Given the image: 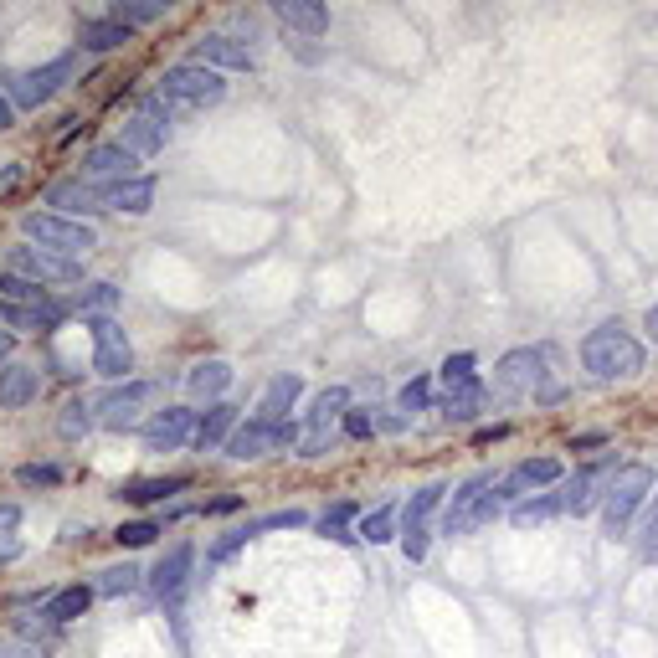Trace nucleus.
Returning <instances> with one entry per match:
<instances>
[{
  "instance_id": "nucleus-1",
  "label": "nucleus",
  "mask_w": 658,
  "mask_h": 658,
  "mask_svg": "<svg viewBox=\"0 0 658 658\" xmlns=\"http://www.w3.org/2000/svg\"><path fill=\"white\" fill-rule=\"evenodd\" d=\"M581 360H587V371H592L597 381H628V376L643 371V345H638L617 319H607V324H597L592 335H587Z\"/></svg>"
},
{
  "instance_id": "nucleus-2",
  "label": "nucleus",
  "mask_w": 658,
  "mask_h": 658,
  "mask_svg": "<svg viewBox=\"0 0 658 658\" xmlns=\"http://www.w3.org/2000/svg\"><path fill=\"white\" fill-rule=\"evenodd\" d=\"M21 232L31 247H47L57 258H88L98 247V232L88 222H72V216H57V211H26L21 216Z\"/></svg>"
},
{
  "instance_id": "nucleus-3",
  "label": "nucleus",
  "mask_w": 658,
  "mask_h": 658,
  "mask_svg": "<svg viewBox=\"0 0 658 658\" xmlns=\"http://www.w3.org/2000/svg\"><path fill=\"white\" fill-rule=\"evenodd\" d=\"M648 489H653V468H643V463H623L607 479V494H602V530L617 540L628 530V520L638 515V504L648 499Z\"/></svg>"
},
{
  "instance_id": "nucleus-4",
  "label": "nucleus",
  "mask_w": 658,
  "mask_h": 658,
  "mask_svg": "<svg viewBox=\"0 0 658 658\" xmlns=\"http://www.w3.org/2000/svg\"><path fill=\"white\" fill-rule=\"evenodd\" d=\"M160 98L170 108H216L227 98V83H222V72H211L201 62H175L160 78Z\"/></svg>"
},
{
  "instance_id": "nucleus-5",
  "label": "nucleus",
  "mask_w": 658,
  "mask_h": 658,
  "mask_svg": "<svg viewBox=\"0 0 658 658\" xmlns=\"http://www.w3.org/2000/svg\"><path fill=\"white\" fill-rule=\"evenodd\" d=\"M499 509L504 499L494 494V479H468L453 504H448V515H443V535H468V530H479L489 520H499Z\"/></svg>"
},
{
  "instance_id": "nucleus-6",
  "label": "nucleus",
  "mask_w": 658,
  "mask_h": 658,
  "mask_svg": "<svg viewBox=\"0 0 658 658\" xmlns=\"http://www.w3.org/2000/svg\"><path fill=\"white\" fill-rule=\"evenodd\" d=\"M545 376H551V350H545V345H520V350H509V355L494 365V381H499V391H509V396L545 391Z\"/></svg>"
},
{
  "instance_id": "nucleus-7",
  "label": "nucleus",
  "mask_w": 658,
  "mask_h": 658,
  "mask_svg": "<svg viewBox=\"0 0 658 658\" xmlns=\"http://www.w3.org/2000/svg\"><path fill=\"white\" fill-rule=\"evenodd\" d=\"M6 273H21V278H31V283H78V278H83V263H78V258H57V252H47V247L21 242V247L6 252Z\"/></svg>"
},
{
  "instance_id": "nucleus-8",
  "label": "nucleus",
  "mask_w": 658,
  "mask_h": 658,
  "mask_svg": "<svg viewBox=\"0 0 658 658\" xmlns=\"http://www.w3.org/2000/svg\"><path fill=\"white\" fill-rule=\"evenodd\" d=\"M72 72H78V57L72 52H62V57H52L47 67H31V72H16V78H6L11 83V103L16 108H36V103H47Z\"/></svg>"
},
{
  "instance_id": "nucleus-9",
  "label": "nucleus",
  "mask_w": 658,
  "mask_h": 658,
  "mask_svg": "<svg viewBox=\"0 0 658 658\" xmlns=\"http://www.w3.org/2000/svg\"><path fill=\"white\" fill-rule=\"evenodd\" d=\"M299 427L294 422H263V417H247L232 437H227V453L232 458H263V453H278V448H294Z\"/></svg>"
},
{
  "instance_id": "nucleus-10",
  "label": "nucleus",
  "mask_w": 658,
  "mask_h": 658,
  "mask_svg": "<svg viewBox=\"0 0 658 658\" xmlns=\"http://www.w3.org/2000/svg\"><path fill=\"white\" fill-rule=\"evenodd\" d=\"M155 396H160L155 381H124V386H114V391L98 401V422H103L108 432H124V427L139 422V412L150 407Z\"/></svg>"
},
{
  "instance_id": "nucleus-11",
  "label": "nucleus",
  "mask_w": 658,
  "mask_h": 658,
  "mask_svg": "<svg viewBox=\"0 0 658 658\" xmlns=\"http://www.w3.org/2000/svg\"><path fill=\"white\" fill-rule=\"evenodd\" d=\"M93 371L108 381H124L134 371V350L114 319H93Z\"/></svg>"
},
{
  "instance_id": "nucleus-12",
  "label": "nucleus",
  "mask_w": 658,
  "mask_h": 658,
  "mask_svg": "<svg viewBox=\"0 0 658 658\" xmlns=\"http://www.w3.org/2000/svg\"><path fill=\"white\" fill-rule=\"evenodd\" d=\"M196 422L201 417L191 407H165L144 422V443H150V453H175V448L196 443Z\"/></svg>"
},
{
  "instance_id": "nucleus-13",
  "label": "nucleus",
  "mask_w": 658,
  "mask_h": 658,
  "mask_svg": "<svg viewBox=\"0 0 658 658\" xmlns=\"http://www.w3.org/2000/svg\"><path fill=\"white\" fill-rule=\"evenodd\" d=\"M551 484H561V458H525L494 484V494L499 499H525V494L551 489Z\"/></svg>"
},
{
  "instance_id": "nucleus-14",
  "label": "nucleus",
  "mask_w": 658,
  "mask_h": 658,
  "mask_svg": "<svg viewBox=\"0 0 658 658\" xmlns=\"http://www.w3.org/2000/svg\"><path fill=\"white\" fill-rule=\"evenodd\" d=\"M134 170H139V155L124 150L119 139H114V144H93L88 160H83V175H88V180H103V186H114V180H134Z\"/></svg>"
},
{
  "instance_id": "nucleus-15",
  "label": "nucleus",
  "mask_w": 658,
  "mask_h": 658,
  "mask_svg": "<svg viewBox=\"0 0 658 658\" xmlns=\"http://www.w3.org/2000/svg\"><path fill=\"white\" fill-rule=\"evenodd\" d=\"M47 206H57V216L83 222V216L103 211V196H98V186H88V180H57V186H47Z\"/></svg>"
},
{
  "instance_id": "nucleus-16",
  "label": "nucleus",
  "mask_w": 658,
  "mask_h": 658,
  "mask_svg": "<svg viewBox=\"0 0 658 658\" xmlns=\"http://www.w3.org/2000/svg\"><path fill=\"white\" fill-rule=\"evenodd\" d=\"M191 561H196V551H191V545H170V551L160 556V566L150 571V587H155V597H160V602H175L180 592H186Z\"/></svg>"
},
{
  "instance_id": "nucleus-17",
  "label": "nucleus",
  "mask_w": 658,
  "mask_h": 658,
  "mask_svg": "<svg viewBox=\"0 0 658 658\" xmlns=\"http://www.w3.org/2000/svg\"><path fill=\"white\" fill-rule=\"evenodd\" d=\"M196 62L211 67V72H247L252 67V47H242L237 36H201L196 42Z\"/></svg>"
},
{
  "instance_id": "nucleus-18",
  "label": "nucleus",
  "mask_w": 658,
  "mask_h": 658,
  "mask_svg": "<svg viewBox=\"0 0 658 658\" xmlns=\"http://www.w3.org/2000/svg\"><path fill=\"white\" fill-rule=\"evenodd\" d=\"M98 196H103V211H129V216H139V211H150V201H155V180H150V175L114 180V186H98Z\"/></svg>"
},
{
  "instance_id": "nucleus-19",
  "label": "nucleus",
  "mask_w": 658,
  "mask_h": 658,
  "mask_svg": "<svg viewBox=\"0 0 658 658\" xmlns=\"http://www.w3.org/2000/svg\"><path fill=\"white\" fill-rule=\"evenodd\" d=\"M299 396H304V376H273L252 417H263V422H288V412H294Z\"/></svg>"
},
{
  "instance_id": "nucleus-20",
  "label": "nucleus",
  "mask_w": 658,
  "mask_h": 658,
  "mask_svg": "<svg viewBox=\"0 0 658 658\" xmlns=\"http://www.w3.org/2000/svg\"><path fill=\"white\" fill-rule=\"evenodd\" d=\"M607 468H612V458H607V463H597V468H581L576 479H566V484H556V489H561V499H566V509L587 515L592 499H597V489L607 494Z\"/></svg>"
},
{
  "instance_id": "nucleus-21",
  "label": "nucleus",
  "mask_w": 658,
  "mask_h": 658,
  "mask_svg": "<svg viewBox=\"0 0 658 658\" xmlns=\"http://www.w3.org/2000/svg\"><path fill=\"white\" fill-rule=\"evenodd\" d=\"M165 134H170V124H160V119H150V114H134V119H124L119 144L144 160V155H160V150H165Z\"/></svg>"
},
{
  "instance_id": "nucleus-22",
  "label": "nucleus",
  "mask_w": 658,
  "mask_h": 658,
  "mask_svg": "<svg viewBox=\"0 0 658 658\" xmlns=\"http://www.w3.org/2000/svg\"><path fill=\"white\" fill-rule=\"evenodd\" d=\"M0 299H6V304H26V309H47V314H67L42 283H31L21 273H0Z\"/></svg>"
},
{
  "instance_id": "nucleus-23",
  "label": "nucleus",
  "mask_w": 658,
  "mask_h": 658,
  "mask_svg": "<svg viewBox=\"0 0 658 658\" xmlns=\"http://www.w3.org/2000/svg\"><path fill=\"white\" fill-rule=\"evenodd\" d=\"M278 21L283 26H294L304 36H324L329 31V6H319V0H278Z\"/></svg>"
},
{
  "instance_id": "nucleus-24",
  "label": "nucleus",
  "mask_w": 658,
  "mask_h": 658,
  "mask_svg": "<svg viewBox=\"0 0 658 658\" xmlns=\"http://www.w3.org/2000/svg\"><path fill=\"white\" fill-rule=\"evenodd\" d=\"M237 432V407H227V401H211V407L201 412L196 422V448H216V443H227V437Z\"/></svg>"
},
{
  "instance_id": "nucleus-25",
  "label": "nucleus",
  "mask_w": 658,
  "mask_h": 658,
  "mask_svg": "<svg viewBox=\"0 0 658 658\" xmlns=\"http://www.w3.org/2000/svg\"><path fill=\"white\" fill-rule=\"evenodd\" d=\"M484 407V381H463V386H448L443 401H437V412H443L448 422H473Z\"/></svg>"
},
{
  "instance_id": "nucleus-26",
  "label": "nucleus",
  "mask_w": 658,
  "mask_h": 658,
  "mask_svg": "<svg viewBox=\"0 0 658 658\" xmlns=\"http://www.w3.org/2000/svg\"><path fill=\"white\" fill-rule=\"evenodd\" d=\"M186 386H191L196 401H216V396L232 386V365H227V360H201V365H191Z\"/></svg>"
},
{
  "instance_id": "nucleus-27",
  "label": "nucleus",
  "mask_w": 658,
  "mask_h": 658,
  "mask_svg": "<svg viewBox=\"0 0 658 658\" xmlns=\"http://www.w3.org/2000/svg\"><path fill=\"white\" fill-rule=\"evenodd\" d=\"M36 386H42V381H36V371H31V365H6V371H0V407H26V401L36 396Z\"/></svg>"
},
{
  "instance_id": "nucleus-28",
  "label": "nucleus",
  "mask_w": 658,
  "mask_h": 658,
  "mask_svg": "<svg viewBox=\"0 0 658 658\" xmlns=\"http://www.w3.org/2000/svg\"><path fill=\"white\" fill-rule=\"evenodd\" d=\"M129 36H134V31H129L124 21H114V16H103V21L88 16V21H83V47H88V52H114V47L129 42Z\"/></svg>"
},
{
  "instance_id": "nucleus-29",
  "label": "nucleus",
  "mask_w": 658,
  "mask_h": 658,
  "mask_svg": "<svg viewBox=\"0 0 658 658\" xmlns=\"http://www.w3.org/2000/svg\"><path fill=\"white\" fill-rule=\"evenodd\" d=\"M88 602H93V592H88V587H62V592H52V597H47L42 617L62 628V623H72V617H83V612H88Z\"/></svg>"
},
{
  "instance_id": "nucleus-30",
  "label": "nucleus",
  "mask_w": 658,
  "mask_h": 658,
  "mask_svg": "<svg viewBox=\"0 0 658 658\" xmlns=\"http://www.w3.org/2000/svg\"><path fill=\"white\" fill-rule=\"evenodd\" d=\"M180 489H191L186 473H175V479H134V484L119 489V499H129V504H155V499H170V494H180Z\"/></svg>"
},
{
  "instance_id": "nucleus-31",
  "label": "nucleus",
  "mask_w": 658,
  "mask_h": 658,
  "mask_svg": "<svg viewBox=\"0 0 658 658\" xmlns=\"http://www.w3.org/2000/svg\"><path fill=\"white\" fill-rule=\"evenodd\" d=\"M62 314H47V309H26V304H6L0 299V324L6 329H36V335H47V329H57Z\"/></svg>"
},
{
  "instance_id": "nucleus-32",
  "label": "nucleus",
  "mask_w": 658,
  "mask_h": 658,
  "mask_svg": "<svg viewBox=\"0 0 658 658\" xmlns=\"http://www.w3.org/2000/svg\"><path fill=\"white\" fill-rule=\"evenodd\" d=\"M345 412H350V391H345V386H329V391H319V396H314V407H309V427H314V432H324L329 422L345 417Z\"/></svg>"
},
{
  "instance_id": "nucleus-33",
  "label": "nucleus",
  "mask_w": 658,
  "mask_h": 658,
  "mask_svg": "<svg viewBox=\"0 0 658 658\" xmlns=\"http://www.w3.org/2000/svg\"><path fill=\"white\" fill-rule=\"evenodd\" d=\"M319 535H324V540H340V545L360 540V535H355V504H350V499L329 504V509H324V520H319Z\"/></svg>"
},
{
  "instance_id": "nucleus-34",
  "label": "nucleus",
  "mask_w": 658,
  "mask_h": 658,
  "mask_svg": "<svg viewBox=\"0 0 658 658\" xmlns=\"http://www.w3.org/2000/svg\"><path fill=\"white\" fill-rule=\"evenodd\" d=\"M165 11H170L165 0H114V6H108V16L124 21L129 31H134V26H144V21H160Z\"/></svg>"
},
{
  "instance_id": "nucleus-35",
  "label": "nucleus",
  "mask_w": 658,
  "mask_h": 658,
  "mask_svg": "<svg viewBox=\"0 0 658 658\" xmlns=\"http://www.w3.org/2000/svg\"><path fill=\"white\" fill-rule=\"evenodd\" d=\"M443 484H427V489H417L412 499H407V509H401V530H417V525H427V515L437 504H443Z\"/></svg>"
},
{
  "instance_id": "nucleus-36",
  "label": "nucleus",
  "mask_w": 658,
  "mask_h": 658,
  "mask_svg": "<svg viewBox=\"0 0 658 658\" xmlns=\"http://www.w3.org/2000/svg\"><path fill=\"white\" fill-rule=\"evenodd\" d=\"M57 432L62 437H88L93 432V401L88 396H72L67 407H62V417H57Z\"/></svg>"
},
{
  "instance_id": "nucleus-37",
  "label": "nucleus",
  "mask_w": 658,
  "mask_h": 658,
  "mask_svg": "<svg viewBox=\"0 0 658 658\" xmlns=\"http://www.w3.org/2000/svg\"><path fill=\"white\" fill-rule=\"evenodd\" d=\"M355 535H360V540H371V545H386V540L396 535V504H376L371 515L360 520Z\"/></svg>"
},
{
  "instance_id": "nucleus-38",
  "label": "nucleus",
  "mask_w": 658,
  "mask_h": 658,
  "mask_svg": "<svg viewBox=\"0 0 658 658\" xmlns=\"http://www.w3.org/2000/svg\"><path fill=\"white\" fill-rule=\"evenodd\" d=\"M561 509H566V499H561V489H551V494H540V499L515 504V525H540V520L561 515Z\"/></svg>"
},
{
  "instance_id": "nucleus-39",
  "label": "nucleus",
  "mask_w": 658,
  "mask_h": 658,
  "mask_svg": "<svg viewBox=\"0 0 658 658\" xmlns=\"http://www.w3.org/2000/svg\"><path fill=\"white\" fill-rule=\"evenodd\" d=\"M78 309H83V314H98V319H108V309H119V288H114V283H93L88 294L78 299Z\"/></svg>"
},
{
  "instance_id": "nucleus-40",
  "label": "nucleus",
  "mask_w": 658,
  "mask_h": 658,
  "mask_svg": "<svg viewBox=\"0 0 658 658\" xmlns=\"http://www.w3.org/2000/svg\"><path fill=\"white\" fill-rule=\"evenodd\" d=\"M134 587H139V571H134L129 561H124V566H108V571L98 576V592H103V597H119V592H134Z\"/></svg>"
},
{
  "instance_id": "nucleus-41",
  "label": "nucleus",
  "mask_w": 658,
  "mask_h": 658,
  "mask_svg": "<svg viewBox=\"0 0 658 658\" xmlns=\"http://www.w3.org/2000/svg\"><path fill=\"white\" fill-rule=\"evenodd\" d=\"M473 365H479V360H473L468 350L448 355V360H443V371H437V376H443V391H448V386H463V381H479V376H473Z\"/></svg>"
},
{
  "instance_id": "nucleus-42",
  "label": "nucleus",
  "mask_w": 658,
  "mask_h": 658,
  "mask_svg": "<svg viewBox=\"0 0 658 658\" xmlns=\"http://www.w3.org/2000/svg\"><path fill=\"white\" fill-rule=\"evenodd\" d=\"M396 401H401V412H427V407H432V381H427V376H412L407 386H401Z\"/></svg>"
},
{
  "instance_id": "nucleus-43",
  "label": "nucleus",
  "mask_w": 658,
  "mask_h": 658,
  "mask_svg": "<svg viewBox=\"0 0 658 658\" xmlns=\"http://www.w3.org/2000/svg\"><path fill=\"white\" fill-rule=\"evenodd\" d=\"M155 535H160L155 520H134V525H119V530H114V540L124 545V551H139V545H150Z\"/></svg>"
},
{
  "instance_id": "nucleus-44",
  "label": "nucleus",
  "mask_w": 658,
  "mask_h": 658,
  "mask_svg": "<svg viewBox=\"0 0 658 658\" xmlns=\"http://www.w3.org/2000/svg\"><path fill=\"white\" fill-rule=\"evenodd\" d=\"M16 525H21V509L6 504V509H0V561H11L21 551V545H16Z\"/></svg>"
},
{
  "instance_id": "nucleus-45",
  "label": "nucleus",
  "mask_w": 658,
  "mask_h": 658,
  "mask_svg": "<svg viewBox=\"0 0 658 658\" xmlns=\"http://www.w3.org/2000/svg\"><path fill=\"white\" fill-rule=\"evenodd\" d=\"M16 479H21L26 489H36V484H57V479H62V468H57V463H26V468H16Z\"/></svg>"
},
{
  "instance_id": "nucleus-46",
  "label": "nucleus",
  "mask_w": 658,
  "mask_h": 658,
  "mask_svg": "<svg viewBox=\"0 0 658 658\" xmlns=\"http://www.w3.org/2000/svg\"><path fill=\"white\" fill-rule=\"evenodd\" d=\"M345 432H350V437H371V432H376V412L350 407V412H345Z\"/></svg>"
},
{
  "instance_id": "nucleus-47",
  "label": "nucleus",
  "mask_w": 658,
  "mask_h": 658,
  "mask_svg": "<svg viewBox=\"0 0 658 658\" xmlns=\"http://www.w3.org/2000/svg\"><path fill=\"white\" fill-rule=\"evenodd\" d=\"M643 556L658 561V504L648 509V520H643Z\"/></svg>"
},
{
  "instance_id": "nucleus-48",
  "label": "nucleus",
  "mask_w": 658,
  "mask_h": 658,
  "mask_svg": "<svg viewBox=\"0 0 658 658\" xmlns=\"http://www.w3.org/2000/svg\"><path fill=\"white\" fill-rule=\"evenodd\" d=\"M0 658H47V648H21V643H0Z\"/></svg>"
},
{
  "instance_id": "nucleus-49",
  "label": "nucleus",
  "mask_w": 658,
  "mask_h": 658,
  "mask_svg": "<svg viewBox=\"0 0 658 658\" xmlns=\"http://www.w3.org/2000/svg\"><path fill=\"white\" fill-rule=\"evenodd\" d=\"M607 443V432H581V437H571V448L576 453H587V448H602Z\"/></svg>"
},
{
  "instance_id": "nucleus-50",
  "label": "nucleus",
  "mask_w": 658,
  "mask_h": 658,
  "mask_svg": "<svg viewBox=\"0 0 658 658\" xmlns=\"http://www.w3.org/2000/svg\"><path fill=\"white\" fill-rule=\"evenodd\" d=\"M232 509H242V499H237V494H227V499H211V504H206V515H232Z\"/></svg>"
},
{
  "instance_id": "nucleus-51",
  "label": "nucleus",
  "mask_w": 658,
  "mask_h": 658,
  "mask_svg": "<svg viewBox=\"0 0 658 658\" xmlns=\"http://www.w3.org/2000/svg\"><path fill=\"white\" fill-rule=\"evenodd\" d=\"M499 437H509V427H479V432H473V443L489 448V443H499Z\"/></svg>"
},
{
  "instance_id": "nucleus-52",
  "label": "nucleus",
  "mask_w": 658,
  "mask_h": 658,
  "mask_svg": "<svg viewBox=\"0 0 658 658\" xmlns=\"http://www.w3.org/2000/svg\"><path fill=\"white\" fill-rule=\"evenodd\" d=\"M11 124H16V103L0 98V129H11Z\"/></svg>"
},
{
  "instance_id": "nucleus-53",
  "label": "nucleus",
  "mask_w": 658,
  "mask_h": 658,
  "mask_svg": "<svg viewBox=\"0 0 658 658\" xmlns=\"http://www.w3.org/2000/svg\"><path fill=\"white\" fill-rule=\"evenodd\" d=\"M16 180H21V165H6V170H0V191H11Z\"/></svg>"
},
{
  "instance_id": "nucleus-54",
  "label": "nucleus",
  "mask_w": 658,
  "mask_h": 658,
  "mask_svg": "<svg viewBox=\"0 0 658 658\" xmlns=\"http://www.w3.org/2000/svg\"><path fill=\"white\" fill-rule=\"evenodd\" d=\"M643 324H648V335H653V340H658V304H653V309H648V314H643Z\"/></svg>"
},
{
  "instance_id": "nucleus-55",
  "label": "nucleus",
  "mask_w": 658,
  "mask_h": 658,
  "mask_svg": "<svg viewBox=\"0 0 658 658\" xmlns=\"http://www.w3.org/2000/svg\"><path fill=\"white\" fill-rule=\"evenodd\" d=\"M6 350H11V335H6V329H0V360H6Z\"/></svg>"
}]
</instances>
